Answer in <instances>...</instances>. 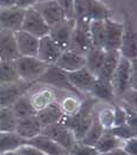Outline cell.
Returning a JSON list of instances; mask_svg holds the SVG:
<instances>
[{
	"label": "cell",
	"mask_w": 137,
	"mask_h": 155,
	"mask_svg": "<svg viewBox=\"0 0 137 155\" xmlns=\"http://www.w3.org/2000/svg\"><path fill=\"white\" fill-rule=\"evenodd\" d=\"M18 117L12 107H0V132H15Z\"/></svg>",
	"instance_id": "4dcf8cb0"
},
{
	"label": "cell",
	"mask_w": 137,
	"mask_h": 155,
	"mask_svg": "<svg viewBox=\"0 0 137 155\" xmlns=\"http://www.w3.org/2000/svg\"><path fill=\"white\" fill-rule=\"evenodd\" d=\"M97 101L98 100L91 97L90 94H86L82 104L78 107L75 112L63 116L62 122L72 130L76 141H80L82 139V136L86 134V132L91 125L96 114L94 112V107Z\"/></svg>",
	"instance_id": "6da1fadb"
},
{
	"label": "cell",
	"mask_w": 137,
	"mask_h": 155,
	"mask_svg": "<svg viewBox=\"0 0 137 155\" xmlns=\"http://www.w3.org/2000/svg\"><path fill=\"white\" fill-rule=\"evenodd\" d=\"M14 64L20 80L28 84H35L40 75L48 67L46 62L39 60L37 57H19L14 60Z\"/></svg>",
	"instance_id": "3957f363"
},
{
	"label": "cell",
	"mask_w": 137,
	"mask_h": 155,
	"mask_svg": "<svg viewBox=\"0 0 137 155\" xmlns=\"http://www.w3.org/2000/svg\"><path fill=\"white\" fill-rule=\"evenodd\" d=\"M114 122H113V126H119V125H124L127 124V110L124 109L123 106H118L115 105L114 108Z\"/></svg>",
	"instance_id": "d590c367"
},
{
	"label": "cell",
	"mask_w": 137,
	"mask_h": 155,
	"mask_svg": "<svg viewBox=\"0 0 137 155\" xmlns=\"http://www.w3.org/2000/svg\"><path fill=\"white\" fill-rule=\"evenodd\" d=\"M20 81L19 74L13 61H0V84H14Z\"/></svg>",
	"instance_id": "f546056e"
},
{
	"label": "cell",
	"mask_w": 137,
	"mask_h": 155,
	"mask_svg": "<svg viewBox=\"0 0 137 155\" xmlns=\"http://www.w3.org/2000/svg\"><path fill=\"white\" fill-rule=\"evenodd\" d=\"M88 0H74V18L75 20L86 18V7Z\"/></svg>",
	"instance_id": "74e56055"
},
{
	"label": "cell",
	"mask_w": 137,
	"mask_h": 155,
	"mask_svg": "<svg viewBox=\"0 0 137 155\" xmlns=\"http://www.w3.org/2000/svg\"><path fill=\"white\" fill-rule=\"evenodd\" d=\"M20 29L30 33L37 38H41L48 34L49 26L39 14V12L30 6L25 8V15H24V20Z\"/></svg>",
	"instance_id": "52a82bcc"
},
{
	"label": "cell",
	"mask_w": 137,
	"mask_h": 155,
	"mask_svg": "<svg viewBox=\"0 0 137 155\" xmlns=\"http://www.w3.org/2000/svg\"><path fill=\"white\" fill-rule=\"evenodd\" d=\"M39 1H42V0H39Z\"/></svg>",
	"instance_id": "f6af8a7d"
},
{
	"label": "cell",
	"mask_w": 137,
	"mask_h": 155,
	"mask_svg": "<svg viewBox=\"0 0 137 155\" xmlns=\"http://www.w3.org/2000/svg\"><path fill=\"white\" fill-rule=\"evenodd\" d=\"M104 55H106L104 49L95 48V47L91 46L88 49V52L84 54V58H86L84 67L87 68L93 75L97 77L98 72L101 69V66L103 64V60H104Z\"/></svg>",
	"instance_id": "d4e9b609"
},
{
	"label": "cell",
	"mask_w": 137,
	"mask_h": 155,
	"mask_svg": "<svg viewBox=\"0 0 137 155\" xmlns=\"http://www.w3.org/2000/svg\"><path fill=\"white\" fill-rule=\"evenodd\" d=\"M119 58H121L119 51H106L103 64H102L101 69H100L96 78L111 81V78L114 75V72L116 69Z\"/></svg>",
	"instance_id": "cb8c5ba5"
},
{
	"label": "cell",
	"mask_w": 137,
	"mask_h": 155,
	"mask_svg": "<svg viewBox=\"0 0 137 155\" xmlns=\"http://www.w3.org/2000/svg\"><path fill=\"white\" fill-rule=\"evenodd\" d=\"M33 84L20 80L14 84H0V107H11Z\"/></svg>",
	"instance_id": "30bf717a"
},
{
	"label": "cell",
	"mask_w": 137,
	"mask_h": 155,
	"mask_svg": "<svg viewBox=\"0 0 137 155\" xmlns=\"http://www.w3.org/2000/svg\"><path fill=\"white\" fill-rule=\"evenodd\" d=\"M121 148L124 152H127L128 154L137 155V139L136 137H131V139H128L126 141H123Z\"/></svg>",
	"instance_id": "f35d334b"
},
{
	"label": "cell",
	"mask_w": 137,
	"mask_h": 155,
	"mask_svg": "<svg viewBox=\"0 0 137 155\" xmlns=\"http://www.w3.org/2000/svg\"><path fill=\"white\" fill-rule=\"evenodd\" d=\"M17 0H0V7H11L15 5Z\"/></svg>",
	"instance_id": "7bdbcfd3"
},
{
	"label": "cell",
	"mask_w": 137,
	"mask_h": 155,
	"mask_svg": "<svg viewBox=\"0 0 137 155\" xmlns=\"http://www.w3.org/2000/svg\"><path fill=\"white\" fill-rule=\"evenodd\" d=\"M96 117L104 129H109L110 127H113V122H114V110L110 107H106L101 109L98 114H96Z\"/></svg>",
	"instance_id": "e575fe53"
},
{
	"label": "cell",
	"mask_w": 137,
	"mask_h": 155,
	"mask_svg": "<svg viewBox=\"0 0 137 155\" xmlns=\"http://www.w3.org/2000/svg\"><path fill=\"white\" fill-rule=\"evenodd\" d=\"M0 155H20L18 150H11V152H6V153H1Z\"/></svg>",
	"instance_id": "ee69618b"
},
{
	"label": "cell",
	"mask_w": 137,
	"mask_h": 155,
	"mask_svg": "<svg viewBox=\"0 0 137 155\" xmlns=\"http://www.w3.org/2000/svg\"><path fill=\"white\" fill-rule=\"evenodd\" d=\"M41 130H42V126H41V124H40V121L38 120L35 114L18 119L15 132L20 136H22L24 139H26V140L32 139L33 136L40 134Z\"/></svg>",
	"instance_id": "44dd1931"
},
{
	"label": "cell",
	"mask_w": 137,
	"mask_h": 155,
	"mask_svg": "<svg viewBox=\"0 0 137 155\" xmlns=\"http://www.w3.org/2000/svg\"><path fill=\"white\" fill-rule=\"evenodd\" d=\"M17 47L20 57H37L39 47V38L32 35L30 33L19 29L14 32Z\"/></svg>",
	"instance_id": "2e32d148"
},
{
	"label": "cell",
	"mask_w": 137,
	"mask_h": 155,
	"mask_svg": "<svg viewBox=\"0 0 137 155\" xmlns=\"http://www.w3.org/2000/svg\"><path fill=\"white\" fill-rule=\"evenodd\" d=\"M89 34L93 47L104 49V38H106L104 20H91L89 22Z\"/></svg>",
	"instance_id": "83f0119b"
},
{
	"label": "cell",
	"mask_w": 137,
	"mask_h": 155,
	"mask_svg": "<svg viewBox=\"0 0 137 155\" xmlns=\"http://www.w3.org/2000/svg\"><path fill=\"white\" fill-rule=\"evenodd\" d=\"M115 97H123L128 91H136V61L121 57L111 78Z\"/></svg>",
	"instance_id": "7a4b0ae2"
},
{
	"label": "cell",
	"mask_w": 137,
	"mask_h": 155,
	"mask_svg": "<svg viewBox=\"0 0 137 155\" xmlns=\"http://www.w3.org/2000/svg\"><path fill=\"white\" fill-rule=\"evenodd\" d=\"M17 150L19 152L20 155H46L41 150H39L38 148H35V147H33L30 145H27V143L19 147Z\"/></svg>",
	"instance_id": "ab89813d"
},
{
	"label": "cell",
	"mask_w": 137,
	"mask_h": 155,
	"mask_svg": "<svg viewBox=\"0 0 137 155\" xmlns=\"http://www.w3.org/2000/svg\"><path fill=\"white\" fill-rule=\"evenodd\" d=\"M11 107H12L14 114L18 119L37 114V109H35V107L32 102L30 97L27 95V93H25L20 97H18V100Z\"/></svg>",
	"instance_id": "f1b7e54d"
},
{
	"label": "cell",
	"mask_w": 137,
	"mask_h": 155,
	"mask_svg": "<svg viewBox=\"0 0 137 155\" xmlns=\"http://www.w3.org/2000/svg\"><path fill=\"white\" fill-rule=\"evenodd\" d=\"M67 155H98L96 149L93 146L84 145L80 141H75Z\"/></svg>",
	"instance_id": "836d02e7"
},
{
	"label": "cell",
	"mask_w": 137,
	"mask_h": 155,
	"mask_svg": "<svg viewBox=\"0 0 137 155\" xmlns=\"http://www.w3.org/2000/svg\"><path fill=\"white\" fill-rule=\"evenodd\" d=\"M62 49L52 40L48 34L39 38V47L37 53V58L39 60L46 62L47 65H53L59 58Z\"/></svg>",
	"instance_id": "e0dca14e"
},
{
	"label": "cell",
	"mask_w": 137,
	"mask_h": 155,
	"mask_svg": "<svg viewBox=\"0 0 137 155\" xmlns=\"http://www.w3.org/2000/svg\"><path fill=\"white\" fill-rule=\"evenodd\" d=\"M26 141L17 132H0V154L17 150L22 145H26Z\"/></svg>",
	"instance_id": "484cf974"
},
{
	"label": "cell",
	"mask_w": 137,
	"mask_h": 155,
	"mask_svg": "<svg viewBox=\"0 0 137 155\" xmlns=\"http://www.w3.org/2000/svg\"><path fill=\"white\" fill-rule=\"evenodd\" d=\"M84 64H86L84 55L73 52L70 49H66L61 52L59 58L56 59V61L53 65H55L56 67H59L65 72H74L84 67Z\"/></svg>",
	"instance_id": "ac0fdd59"
},
{
	"label": "cell",
	"mask_w": 137,
	"mask_h": 155,
	"mask_svg": "<svg viewBox=\"0 0 137 155\" xmlns=\"http://www.w3.org/2000/svg\"><path fill=\"white\" fill-rule=\"evenodd\" d=\"M106 38H104V51H119L123 24L111 20V18L104 20Z\"/></svg>",
	"instance_id": "9a60e30c"
},
{
	"label": "cell",
	"mask_w": 137,
	"mask_h": 155,
	"mask_svg": "<svg viewBox=\"0 0 137 155\" xmlns=\"http://www.w3.org/2000/svg\"><path fill=\"white\" fill-rule=\"evenodd\" d=\"M19 57L14 32L10 29H0V60L13 61Z\"/></svg>",
	"instance_id": "4fadbf2b"
},
{
	"label": "cell",
	"mask_w": 137,
	"mask_h": 155,
	"mask_svg": "<svg viewBox=\"0 0 137 155\" xmlns=\"http://www.w3.org/2000/svg\"><path fill=\"white\" fill-rule=\"evenodd\" d=\"M70 85L76 88L81 94H88L96 77L93 75L86 67H82L74 72H66Z\"/></svg>",
	"instance_id": "5bb4252c"
},
{
	"label": "cell",
	"mask_w": 137,
	"mask_h": 155,
	"mask_svg": "<svg viewBox=\"0 0 137 155\" xmlns=\"http://www.w3.org/2000/svg\"><path fill=\"white\" fill-rule=\"evenodd\" d=\"M35 84H43V85H48V86L59 88L62 91H67L76 97L82 95L76 88H74L70 85V82L67 79V75H66V72L56 67L55 65H48L46 71L35 81Z\"/></svg>",
	"instance_id": "277c9868"
},
{
	"label": "cell",
	"mask_w": 137,
	"mask_h": 155,
	"mask_svg": "<svg viewBox=\"0 0 137 155\" xmlns=\"http://www.w3.org/2000/svg\"><path fill=\"white\" fill-rule=\"evenodd\" d=\"M25 15V8L18 6L0 7V29L19 31Z\"/></svg>",
	"instance_id": "7c38bea8"
},
{
	"label": "cell",
	"mask_w": 137,
	"mask_h": 155,
	"mask_svg": "<svg viewBox=\"0 0 137 155\" xmlns=\"http://www.w3.org/2000/svg\"><path fill=\"white\" fill-rule=\"evenodd\" d=\"M123 143L122 140H119L118 137H116L115 135H113L108 129H106L103 132V134L100 136V139L97 140V142L94 145V148L96 149V152L100 154H104L108 153L113 149L119 148Z\"/></svg>",
	"instance_id": "4316f807"
},
{
	"label": "cell",
	"mask_w": 137,
	"mask_h": 155,
	"mask_svg": "<svg viewBox=\"0 0 137 155\" xmlns=\"http://www.w3.org/2000/svg\"><path fill=\"white\" fill-rule=\"evenodd\" d=\"M88 94L94 97L96 100L103 101V102H113L115 99V93H114L111 81L98 79V78L95 79Z\"/></svg>",
	"instance_id": "7402d4cb"
},
{
	"label": "cell",
	"mask_w": 137,
	"mask_h": 155,
	"mask_svg": "<svg viewBox=\"0 0 137 155\" xmlns=\"http://www.w3.org/2000/svg\"><path fill=\"white\" fill-rule=\"evenodd\" d=\"M39 0H17L15 1V6L21 7V8H27L33 6L35 2H38Z\"/></svg>",
	"instance_id": "60d3db41"
},
{
	"label": "cell",
	"mask_w": 137,
	"mask_h": 155,
	"mask_svg": "<svg viewBox=\"0 0 137 155\" xmlns=\"http://www.w3.org/2000/svg\"><path fill=\"white\" fill-rule=\"evenodd\" d=\"M124 21L123 24V33H122V41L119 53L121 57L128 59L129 61H136L137 60V35L135 27L132 25V21L130 18V14L127 11H123Z\"/></svg>",
	"instance_id": "5b68a950"
},
{
	"label": "cell",
	"mask_w": 137,
	"mask_h": 155,
	"mask_svg": "<svg viewBox=\"0 0 137 155\" xmlns=\"http://www.w3.org/2000/svg\"><path fill=\"white\" fill-rule=\"evenodd\" d=\"M32 7L39 12V14L47 22L48 26H52V25H54V24H56V22H59L66 18L62 8L60 7V5L55 0L38 1Z\"/></svg>",
	"instance_id": "8fae6325"
},
{
	"label": "cell",
	"mask_w": 137,
	"mask_h": 155,
	"mask_svg": "<svg viewBox=\"0 0 137 155\" xmlns=\"http://www.w3.org/2000/svg\"><path fill=\"white\" fill-rule=\"evenodd\" d=\"M113 11L100 0H88L86 7V19L91 20H106L111 18Z\"/></svg>",
	"instance_id": "603a6c76"
},
{
	"label": "cell",
	"mask_w": 137,
	"mask_h": 155,
	"mask_svg": "<svg viewBox=\"0 0 137 155\" xmlns=\"http://www.w3.org/2000/svg\"><path fill=\"white\" fill-rule=\"evenodd\" d=\"M106 129L103 128V126L98 122L97 117H96V114H95V117L91 122L90 127L88 128V130L86 132V134L82 136V139L80 140V142L84 143V145H88V146H93L97 142V140L100 139V136L103 134Z\"/></svg>",
	"instance_id": "1f68e13d"
},
{
	"label": "cell",
	"mask_w": 137,
	"mask_h": 155,
	"mask_svg": "<svg viewBox=\"0 0 137 155\" xmlns=\"http://www.w3.org/2000/svg\"><path fill=\"white\" fill-rule=\"evenodd\" d=\"M62 8L65 17L67 19H75L74 18V0H55Z\"/></svg>",
	"instance_id": "8d00e7d4"
},
{
	"label": "cell",
	"mask_w": 137,
	"mask_h": 155,
	"mask_svg": "<svg viewBox=\"0 0 137 155\" xmlns=\"http://www.w3.org/2000/svg\"><path fill=\"white\" fill-rule=\"evenodd\" d=\"M37 117L40 121L41 126H49V125H53V124H56L62 121L63 116L66 115V113L63 112L62 107L60 104L55 102V101H52L49 102L48 105H46L45 107L40 108L39 110H37Z\"/></svg>",
	"instance_id": "d6986e66"
},
{
	"label": "cell",
	"mask_w": 137,
	"mask_h": 155,
	"mask_svg": "<svg viewBox=\"0 0 137 155\" xmlns=\"http://www.w3.org/2000/svg\"><path fill=\"white\" fill-rule=\"evenodd\" d=\"M89 21L86 18L75 20V26L72 32L68 49L84 55L91 47V40L89 34Z\"/></svg>",
	"instance_id": "8992f818"
},
{
	"label": "cell",
	"mask_w": 137,
	"mask_h": 155,
	"mask_svg": "<svg viewBox=\"0 0 137 155\" xmlns=\"http://www.w3.org/2000/svg\"><path fill=\"white\" fill-rule=\"evenodd\" d=\"M100 155H130L128 154L127 152H124L121 147L119 148H116V149H113V150H110V152H108V153H104V154H100Z\"/></svg>",
	"instance_id": "b9f144b4"
},
{
	"label": "cell",
	"mask_w": 137,
	"mask_h": 155,
	"mask_svg": "<svg viewBox=\"0 0 137 155\" xmlns=\"http://www.w3.org/2000/svg\"><path fill=\"white\" fill-rule=\"evenodd\" d=\"M41 133L43 135L48 136L49 139H52L53 141H55L58 145H60L62 148H65L67 152L72 148L74 142L76 141L73 133H72V130L62 121L49 125V126L42 127Z\"/></svg>",
	"instance_id": "ba28073f"
},
{
	"label": "cell",
	"mask_w": 137,
	"mask_h": 155,
	"mask_svg": "<svg viewBox=\"0 0 137 155\" xmlns=\"http://www.w3.org/2000/svg\"><path fill=\"white\" fill-rule=\"evenodd\" d=\"M74 26H75V19L65 18L59 22L49 26L48 35L62 51H66L68 49L69 40L72 37Z\"/></svg>",
	"instance_id": "9c48e42d"
},
{
	"label": "cell",
	"mask_w": 137,
	"mask_h": 155,
	"mask_svg": "<svg viewBox=\"0 0 137 155\" xmlns=\"http://www.w3.org/2000/svg\"><path fill=\"white\" fill-rule=\"evenodd\" d=\"M27 145H30L35 148H38L42 153L46 155H67L68 152L62 148L60 145H58L55 141H53L52 139H49L48 136L43 135L42 133H40L38 135L33 136L32 139H28L26 141Z\"/></svg>",
	"instance_id": "ffe728a7"
},
{
	"label": "cell",
	"mask_w": 137,
	"mask_h": 155,
	"mask_svg": "<svg viewBox=\"0 0 137 155\" xmlns=\"http://www.w3.org/2000/svg\"><path fill=\"white\" fill-rule=\"evenodd\" d=\"M113 135H115L122 141H126L128 139L131 137H136V129H134L131 126H129L128 124L124 125H119V126H113L108 129Z\"/></svg>",
	"instance_id": "d6a6232c"
},
{
	"label": "cell",
	"mask_w": 137,
	"mask_h": 155,
	"mask_svg": "<svg viewBox=\"0 0 137 155\" xmlns=\"http://www.w3.org/2000/svg\"><path fill=\"white\" fill-rule=\"evenodd\" d=\"M0 61H1V60H0Z\"/></svg>",
	"instance_id": "bcb514c9"
}]
</instances>
